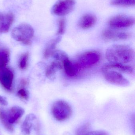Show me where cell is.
I'll use <instances>...</instances> for the list:
<instances>
[{"mask_svg": "<svg viewBox=\"0 0 135 135\" xmlns=\"http://www.w3.org/2000/svg\"><path fill=\"white\" fill-rule=\"evenodd\" d=\"M105 80L109 83L121 86H127L130 84L128 79L124 78L117 71L110 70L103 71Z\"/></svg>", "mask_w": 135, "mask_h": 135, "instance_id": "7", "label": "cell"}, {"mask_svg": "<svg viewBox=\"0 0 135 135\" xmlns=\"http://www.w3.org/2000/svg\"><path fill=\"white\" fill-rule=\"evenodd\" d=\"M76 4L75 0H58L52 6L51 12L55 16H66L73 12Z\"/></svg>", "mask_w": 135, "mask_h": 135, "instance_id": "5", "label": "cell"}, {"mask_svg": "<svg viewBox=\"0 0 135 135\" xmlns=\"http://www.w3.org/2000/svg\"><path fill=\"white\" fill-rule=\"evenodd\" d=\"M112 5L121 6H132L135 5V0H112Z\"/></svg>", "mask_w": 135, "mask_h": 135, "instance_id": "20", "label": "cell"}, {"mask_svg": "<svg viewBox=\"0 0 135 135\" xmlns=\"http://www.w3.org/2000/svg\"><path fill=\"white\" fill-rule=\"evenodd\" d=\"M106 59L110 63L128 65L135 59L134 50L127 45H113L106 51Z\"/></svg>", "mask_w": 135, "mask_h": 135, "instance_id": "1", "label": "cell"}, {"mask_svg": "<svg viewBox=\"0 0 135 135\" xmlns=\"http://www.w3.org/2000/svg\"><path fill=\"white\" fill-rule=\"evenodd\" d=\"M13 77V71L11 68L6 66L0 68V84L8 92L12 90Z\"/></svg>", "mask_w": 135, "mask_h": 135, "instance_id": "8", "label": "cell"}, {"mask_svg": "<svg viewBox=\"0 0 135 135\" xmlns=\"http://www.w3.org/2000/svg\"><path fill=\"white\" fill-rule=\"evenodd\" d=\"M66 20L64 18H60L58 22V28L57 35L60 36L65 33L66 31Z\"/></svg>", "mask_w": 135, "mask_h": 135, "instance_id": "22", "label": "cell"}, {"mask_svg": "<svg viewBox=\"0 0 135 135\" xmlns=\"http://www.w3.org/2000/svg\"><path fill=\"white\" fill-rule=\"evenodd\" d=\"M10 52L8 49L5 47L0 48V68L6 67L8 63Z\"/></svg>", "mask_w": 135, "mask_h": 135, "instance_id": "19", "label": "cell"}, {"mask_svg": "<svg viewBox=\"0 0 135 135\" xmlns=\"http://www.w3.org/2000/svg\"><path fill=\"white\" fill-rule=\"evenodd\" d=\"M102 36L104 39L108 41H117L127 39L130 37V35L128 32L113 28L104 30L102 32Z\"/></svg>", "mask_w": 135, "mask_h": 135, "instance_id": "9", "label": "cell"}, {"mask_svg": "<svg viewBox=\"0 0 135 135\" xmlns=\"http://www.w3.org/2000/svg\"><path fill=\"white\" fill-rule=\"evenodd\" d=\"M96 21V16L91 13H87L80 18L78 21V26L82 29L86 30L93 27Z\"/></svg>", "mask_w": 135, "mask_h": 135, "instance_id": "13", "label": "cell"}, {"mask_svg": "<svg viewBox=\"0 0 135 135\" xmlns=\"http://www.w3.org/2000/svg\"><path fill=\"white\" fill-rule=\"evenodd\" d=\"M36 119L35 116L33 114H29L26 116L24 121L21 125V131L25 135H29L31 133L32 127V122Z\"/></svg>", "mask_w": 135, "mask_h": 135, "instance_id": "15", "label": "cell"}, {"mask_svg": "<svg viewBox=\"0 0 135 135\" xmlns=\"http://www.w3.org/2000/svg\"><path fill=\"white\" fill-rule=\"evenodd\" d=\"M52 56L55 59V61L62 62L65 59L69 58L66 52L59 50H55Z\"/></svg>", "mask_w": 135, "mask_h": 135, "instance_id": "21", "label": "cell"}, {"mask_svg": "<svg viewBox=\"0 0 135 135\" xmlns=\"http://www.w3.org/2000/svg\"><path fill=\"white\" fill-rule=\"evenodd\" d=\"M85 135H109L107 132L102 131H90Z\"/></svg>", "mask_w": 135, "mask_h": 135, "instance_id": "26", "label": "cell"}, {"mask_svg": "<svg viewBox=\"0 0 135 135\" xmlns=\"http://www.w3.org/2000/svg\"><path fill=\"white\" fill-rule=\"evenodd\" d=\"M6 112L9 122L12 124L17 122L25 113L24 109L18 106L12 107Z\"/></svg>", "mask_w": 135, "mask_h": 135, "instance_id": "12", "label": "cell"}, {"mask_svg": "<svg viewBox=\"0 0 135 135\" xmlns=\"http://www.w3.org/2000/svg\"><path fill=\"white\" fill-rule=\"evenodd\" d=\"M0 104L4 106H6L8 105V102L1 95H0Z\"/></svg>", "mask_w": 135, "mask_h": 135, "instance_id": "27", "label": "cell"}, {"mask_svg": "<svg viewBox=\"0 0 135 135\" xmlns=\"http://www.w3.org/2000/svg\"><path fill=\"white\" fill-rule=\"evenodd\" d=\"M0 120L6 130L10 132L13 131L14 128L12 124L9 122L6 110L1 107H0Z\"/></svg>", "mask_w": 135, "mask_h": 135, "instance_id": "16", "label": "cell"}, {"mask_svg": "<svg viewBox=\"0 0 135 135\" xmlns=\"http://www.w3.org/2000/svg\"><path fill=\"white\" fill-rule=\"evenodd\" d=\"M62 68V65L60 62L57 61L52 62L47 68L46 71V76L48 78L52 77L57 71L61 70Z\"/></svg>", "mask_w": 135, "mask_h": 135, "instance_id": "17", "label": "cell"}, {"mask_svg": "<svg viewBox=\"0 0 135 135\" xmlns=\"http://www.w3.org/2000/svg\"><path fill=\"white\" fill-rule=\"evenodd\" d=\"M52 112L53 116L57 120L62 121L70 117L72 110L71 106L67 102L59 100L53 104L52 108Z\"/></svg>", "mask_w": 135, "mask_h": 135, "instance_id": "3", "label": "cell"}, {"mask_svg": "<svg viewBox=\"0 0 135 135\" xmlns=\"http://www.w3.org/2000/svg\"><path fill=\"white\" fill-rule=\"evenodd\" d=\"M34 35L33 28L28 24L19 25L15 27L12 31L13 38L27 45H31Z\"/></svg>", "mask_w": 135, "mask_h": 135, "instance_id": "2", "label": "cell"}, {"mask_svg": "<svg viewBox=\"0 0 135 135\" xmlns=\"http://www.w3.org/2000/svg\"><path fill=\"white\" fill-rule=\"evenodd\" d=\"M118 71L127 74H133L134 71V68L128 65L109 63L105 65L102 68V71L110 70Z\"/></svg>", "mask_w": 135, "mask_h": 135, "instance_id": "11", "label": "cell"}, {"mask_svg": "<svg viewBox=\"0 0 135 135\" xmlns=\"http://www.w3.org/2000/svg\"><path fill=\"white\" fill-rule=\"evenodd\" d=\"M29 56V54L28 52H27L23 54L21 57L19 61V66L21 70H24L27 68Z\"/></svg>", "mask_w": 135, "mask_h": 135, "instance_id": "23", "label": "cell"}, {"mask_svg": "<svg viewBox=\"0 0 135 135\" xmlns=\"http://www.w3.org/2000/svg\"><path fill=\"white\" fill-rule=\"evenodd\" d=\"M17 95L20 98L23 100H28L29 97L28 92L24 87H21L18 90Z\"/></svg>", "mask_w": 135, "mask_h": 135, "instance_id": "25", "label": "cell"}, {"mask_svg": "<svg viewBox=\"0 0 135 135\" xmlns=\"http://www.w3.org/2000/svg\"><path fill=\"white\" fill-rule=\"evenodd\" d=\"M135 22V19L132 17L120 14L111 17L108 21V25L114 29H121L133 26Z\"/></svg>", "mask_w": 135, "mask_h": 135, "instance_id": "6", "label": "cell"}, {"mask_svg": "<svg viewBox=\"0 0 135 135\" xmlns=\"http://www.w3.org/2000/svg\"><path fill=\"white\" fill-rule=\"evenodd\" d=\"M62 63L65 72L68 76L73 77L78 73L79 69L76 63L71 62L69 58L64 60Z\"/></svg>", "mask_w": 135, "mask_h": 135, "instance_id": "14", "label": "cell"}, {"mask_svg": "<svg viewBox=\"0 0 135 135\" xmlns=\"http://www.w3.org/2000/svg\"><path fill=\"white\" fill-rule=\"evenodd\" d=\"M100 54L95 51H90L81 54L75 62L79 70L89 68L99 62Z\"/></svg>", "mask_w": 135, "mask_h": 135, "instance_id": "4", "label": "cell"}, {"mask_svg": "<svg viewBox=\"0 0 135 135\" xmlns=\"http://www.w3.org/2000/svg\"><path fill=\"white\" fill-rule=\"evenodd\" d=\"M91 129L90 124L89 123L85 124L78 129L76 135H85L90 131Z\"/></svg>", "mask_w": 135, "mask_h": 135, "instance_id": "24", "label": "cell"}, {"mask_svg": "<svg viewBox=\"0 0 135 135\" xmlns=\"http://www.w3.org/2000/svg\"><path fill=\"white\" fill-rule=\"evenodd\" d=\"M61 39L62 37L58 36L52 40L50 42L44 51V58L46 59L48 58L50 56H52L53 52L55 50L56 46L61 41Z\"/></svg>", "mask_w": 135, "mask_h": 135, "instance_id": "18", "label": "cell"}, {"mask_svg": "<svg viewBox=\"0 0 135 135\" xmlns=\"http://www.w3.org/2000/svg\"><path fill=\"white\" fill-rule=\"evenodd\" d=\"M15 16L12 12L0 14V34L6 33L9 30L14 21Z\"/></svg>", "mask_w": 135, "mask_h": 135, "instance_id": "10", "label": "cell"}, {"mask_svg": "<svg viewBox=\"0 0 135 135\" xmlns=\"http://www.w3.org/2000/svg\"><path fill=\"white\" fill-rule=\"evenodd\" d=\"M28 84L27 80L26 79H22L20 81V85L22 87L26 86Z\"/></svg>", "mask_w": 135, "mask_h": 135, "instance_id": "28", "label": "cell"}]
</instances>
